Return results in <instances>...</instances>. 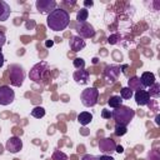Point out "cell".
I'll use <instances>...</instances> for the list:
<instances>
[{
  "label": "cell",
  "instance_id": "obj_1",
  "mask_svg": "<svg viewBox=\"0 0 160 160\" xmlns=\"http://www.w3.org/2000/svg\"><path fill=\"white\" fill-rule=\"evenodd\" d=\"M70 22V15L64 9H55L52 10L46 19L48 26L54 31H61L68 28Z\"/></svg>",
  "mask_w": 160,
  "mask_h": 160
},
{
  "label": "cell",
  "instance_id": "obj_2",
  "mask_svg": "<svg viewBox=\"0 0 160 160\" xmlns=\"http://www.w3.org/2000/svg\"><path fill=\"white\" fill-rule=\"evenodd\" d=\"M134 116H135V111L131 108L125 106V105H121L111 111V118L115 120L116 125L128 126L130 121L134 119Z\"/></svg>",
  "mask_w": 160,
  "mask_h": 160
},
{
  "label": "cell",
  "instance_id": "obj_3",
  "mask_svg": "<svg viewBox=\"0 0 160 160\" xmlns=\"http://www.w3.org/2000/svg\"><path fill=\"white\" fill-rule=\"evenodd\" d=\"M9 76H10V84L12 86L20 88L25 79V71L22 66L19 64H11L9 65Z\"/></svg>",
  "mask_w": 160,
  "mask_h": 160
},
{
  "label": "cell",
  "instance_id": "obj_4",
  "mask_svg": "<svg viewBox=\"0 0 160 160\" xmlns=\"http://www.w3.org/2000/svg\"><path fill=\"white\" fill-rule=\"evenodd\" d=\"M99 98V90L96 88H86L80 94L81 104L86 108H92L96 105Z\"/></svg>",
  "mask_w": 160,
  "mask_h": 160
},
{
  "label": "cell",
  "instance_id": "obj_5",
  "mask_svg": "<svg viewBox=\"0 0 160 160\" xmlns=\"http://www.w3.org/2000/svg\"><path fill=\"white\" fill-rule=\"evenodd\" d=\"M48 68H49V65H48L46 61H40V62L35 64V65L31 68L30 72H29L30 80H32V81H35V82H40V81L44 79V75H45V72L48 71Z\"/></svg>",
  "mask_w": 160,
  "mask_h": 160
},
{
  "label": "cell",
  "instance_id": "obj_6",
  "mask_svg": "<svg viewBox=\"0 0 160 160\" xmlns=\"http://www.w3.org/2000/svg\"><path fill=\"white\" fill-rule=\"evenodd\" d=\"M75 30L78 32V36H80L81 39H90L95 35V29L92 25H90L88 21L84 22H78L75 25Z\"/></svg>",
  "mask_w": 160,
  "mask_h": 160
},
{
  "label": "cell",
  "instance_id": "obj_7",
  "mask_svg": "<svg viewBox=\"0 0 160 160\" xmlns=\"http://www.w3.org/2000/svg\"><path fill=\"white\" fill-rule=\"evenodd\" d=\"M15 99V92L14 90L10 89V86L8 85H2L0 86V105H9L14 101Z\"/></svg>",
  "mask_w": 160,
  "mask_h": 160
},
{
  "label": "cell",
  "instance_id": "obj_8",
  "mask_svg": "<svg viewBox=\"0 0 160 160\" xmlns=\"http://www.w3.org/2000/svg\"><path fill=\"white\" fill-rule=\"evenodd\" d=\"M35 6L40 14H48L49 15L52 10L56 9V1H54V0H38L35 2Z\"/></svg>",
  "mask_w": 160,
  "mask_h": 160
},
{
  "label": "cell",
  "instance_id": "obj_9",
  "mask_svg": "<svg viewBox=\"0 0 160 160\" xmlns=\"http://www.w3.org/2000/svg\"><path fill=\"white\" fill-rule=\"evenodd\" d=\"M5 148H6V150L9 152L16 154L22 149V141H21V139L19 136H11V138H9L6 140Z\"/></svg>",
  "mask_w": 160,
  "mask_h": 160
},
{
  "label": "cell",
  "instance_id": "obj_10",
  "mask_svg": "<svg viewBox=\"0 0 160 160\" xmlns=\"http://www.w3.org/2000/svg\"><path fill=\"white\" fill-rule=\"evenodd\" d=\"M116 149V144L110 138H104L99 141V150L101 152H112Z\"/></svg>",
  "mask_w": 160,
  "mask_h": 160
},
{
  "label": "cell",
  "instance_id": "obj_11",
  "mask_svg": "<svg viewBox=\"0 0 160 160\" xmlns=\"http://www.w3.org/2000/svg\"><path fill=\"white\" fill-rule=\"evenodd\" d=\"M135 101L139 106H144V105H148L150 102V95L146 90H138L135 92Z\"/></svg>",
  "mask_w": 160,
  "mask_h": 160
},
{
  "label": "cell",
  "instance_id": "obj_12",
  "mask_svg": "<svg viewBox=\"0 0 160 160\" xmlns=\"http://www.w3.org/2000/svg\"><path fill=\"white\" fill-rule=\"evenodd\" d=\"M69 45H70V49L72 51L78 52L80 50H82L86 44H85V40L81 39L80 36H71L70 38V41H69Z\"/></svg>",
  "mask_w": 160,
  "mask_h": 160
},
{
  "label": "cell",
  "instance_id": "obj_13",
  "mask_svg": "<svg viewBox=\"0 0 160 160\" xmlns=\"http://www.w3.org/2000/svg\"><path fill=\"white\" fill-rule=\"evenodd\" d=\"M72 78H74V80H75V82H78V84H80V85H85V84H88V81H89V71H88V70H84V69L76 70V71L72 74Z\"/></svg>",
  "mask_w": 160,
  "mask_h": 160
},
{
  "label": "cell",
  "instance_id": "obj_14",
  "mask_svg": "<svg viewBox=\"0 0 160 160\" xmlns=\"http://www.w3.org/2000/svg\"><path fill=\"white\" fill-rule=\"evenodd\" d=\"M120 75V68L116 65H108L105 68V76L110 80V81H115L118 80Z\"/></svg>",
  "mask_w": 160,
  "mask_h": 160
},
{
  "label": "cell",
  "instance_id": "obj_15",
  "mask_svg": "<svg viewBox=\"0 0 160 160\" xmlns=\"http://www.w3.org/2000/svg\"><path fill=\"white\" fill-rule=\"evenodd\" d=\"M140 82H141L142 88H150L155 82V75L150 71H145L140 76Z\"/></svg>",
  "mask_w": 160,
  "mask_h": 160
},
{
  "label": "cell",
  "instance_id": "obj_16",
  "mask_svg": "<svg viewBox=\"0 0 160 160\" xmlns=\"http://www.w3.org/2000/svg\"><path fill=\"white\" fill-rule=\"evenodd\" d=\"M10 12H11L10 5H9L6 1L0 0V21L8 20L9 16H10Z\"/></svg>",
  "mask_w": 160,
  "mask_h": 160
},
{
  "label": "cell",
  "instance_id": "obj_17",
  "mask_svg": "<svg viewBox=\"0 0 160 160\" xmlns=\"http://www.w3.org/2000/svg\"><path fill=\"white\" fill-rule=\"evenodd\" d=\"M128 88L130 89V90H142L144 88H142V85H141V82H140V78H138V76H132L131 79H129V81H128Z\"/></svg>",
  "mask_w": 160,
  "mask_h": 160
},
{
  "label": "cell",
  "instance_id": "obj_18",
  "mask_svg": "<svg viewBox=\"0 0 160 160\" xmlns=\"http://www.w3.org/2000/svg\"><path fill=\"white\" fill-rule=\"evenodd\" d=\"M91 120H92V114H90L88 111H82V112H80L78 115V121L80 122V125H84L85 126V125L90 124Z\"/></svg>",
  "mask_w": 160,
  "mask_h": 160
},
{
  "label": "cell",
  "instance_id": "obj_19",
  "mask_svg": "<svg viewBox=\"0 0 160 160\" xmlns=\"http://www.w3.org/2000/svg\"><path fill=\"white\" fill-rule=\"evenodd\" d=\"M108 105L110 108H112V109H116V108H119V106L122 105V99L120 96H118V95H114V96H111L108 100Z\"/></svg>",
  "mask_w": 160,
  "mask_h": 160
},
{
  "label": "cell",
  "instance_id": "obj_20",
  "mask_svg": "<svg viewBox=\"0 0 160 160\" xmlns=\"http://www.w3.org/2000/svg\"><path fill=\"white\" fill-rule=\"evenodd\" d=\"M88 18H89V11H88V9H85V8L80 9V10L78 11V14H76V20H78V22H84V21L88 20Z\"/></svg>",
  "mask_w": 160,
  "mask_h": 160
},
{
  "label": "cell",
  "instance_id": "obj_21",
  "mask_svg": "<svg viewBox=\"0 0 160 160\" xmlns=\"http://www.w3.org/2000/svg\"><path fill=\"white\" fill-rule=\"evenodd\" d=\"M149 95L151 98H159L160 96V84H158L156 81L150 86V90L148 91Z\"/></svg>",
  "mask_w": 160,
  "mask_h": 160
},
{
  "label": "cell",
  "instance_id": "obj_22",
  "mask_svg": "<svg viewBox=\"0 0 160 160\" xmlns=\"http://www.w3.org/2000/svg\"><path fill=\"white\" fill-rule=\"evenodd\" d=\"M44 115H45V109L42 106H35L31 110V116H34L36 119H41V118H44Z\"/></svg>",
  "mask_w": 160,
  "mask_h": 160
},
{
  "label": "cell",
  "instance_id": "obj_23",
  "mask_svg": "<svg viewBox=\"0 0 160 160\" xmlns=\"http://www.w3.org/2000/svg\"><path fill=\"white\" fill-rule=\"evenodd\" d=\"M72 65H74V68H75L76 70H81V69L85 68V60L81 59V58H76V59H74Z\"/></svg>",
  "mask_w": 160,
  "mask_h": 160
},
{
  "label": "cell",
  "instance_id": "obj_24",
  "mask_svg": "<svg viewBox=\"0 0 160 160\" xmlns=\"http://www.w3.org/2000/svg\"><path fill=\"white\" fill-rule=\"evenodd\" d=\"M52 160H68V156H66V154H64L62 151H60V150H55L54 152H52Z\"/></svg>",
  "mask_w": 160,
  "mask_h": 160
},
{
  "label": "cell",
  "instance_id": "obj_25",
  "mask_svg": "<svg viewBox=\"0 0 160 160\" xmlns=\"http://www.w3.org/2000/svg\"><path fill=\"white\" fill-rule=\"evenodd\" d=\"M132 96V90H130L129 88H122L120 91V98L121 99H130Z\"/></svg>",
  "mask_w": 160,
  "mask_h": 160
},
{
  "label": "cell",
  "instance_id": "obj_26",
  "mask_svg": "<svg viewBox=\"0 0 160 160\" xmlns=\"http://www.w3.org/2000/svg\"><path fill=\"white\" fill-rule=\"evenodd\" d=\"M126 131H128V129H126V126H122V125H116L115 126V135L116 136H122V135H125L126 134Z\"/></svg>",
  "mask_w": 160,
  "mask_h": 160
},
{
  "label": "cell",
  "instance_id": "obj_27",
  "mask_svg": "<svg viewBox=\"0 0 160 160\" xmlns=\"http://www.w3.org/2000/svg\"><path fill=\"white\" fill-rule=\"evenodd\" d=\"M120 39V36L118 35V34H114V35H110L109 38H108V42L109 44H111V45H114V44H116L118 42V40Z\"/></svg>",
  "mask_w": 160,
  "mask_h": 160
},
{
  "label": "cell",
  "instance_id": "obj_28",
  "mask_svg": "<svg viewBox=\"0 0 160 160\" xmlns=\"http://www.w3.org/2000/svg\"><path fill=\"white\" fill-rule=\"evenodd\" d=\"M81 160H99V156H95V155H91V154H86L81 158Z\"/></svg>",
  "mask_w": 160,
  "mask_h": 160
},
{
  "label": "cell",
  "instance_id": "obj_29",
  "mask_svg": "<svg viewBox=\"0 0 160 160\" xmlns=\"http://www.w3.org/2000/svg\"><path fill=\"white\" fill-rule=\"evenodd\" d=\"M101 116H102L104 119H110V118H111V111H110V110L104 109V110L101 111Z\"/></svg>",
  "mask_w": 160,
  "mask_h": 160
},
{
  "label": "cell",
  "instance_id": "obj_30",
  "mask_svg": "<svg viewBox=\"0 0 160 160\" xmlns=\"http://www.w3.org/2000/svg\"><path fill=\"white\" fill-rule=\"evenodd\" d=\"M5 42H6V36H5V34L2 31H0V49L5 45Z\"/></svg>",
  "mask_w": 160,
  "mask_h": 160
},
{
  "label": "cell",
  "instance_id": "obj_31",
  "mask_svg": "<svg viewBox=\"0 0 160 160\" xmlns=\"http://www.w3.org/2000/svg\"><path fill=\"white\" fill-rule=\"evenodd\" d=\"M99 160H115V159L110 155H101V156H99Z\"/></svg>",
  "mask_w": 160,
  "mask_h": 160
},
{
  "label": "cell",
  "instance_id": "obj_32",
  "mask_svg": "<svg viewBox=\"0 0 160 160\" xmlns=\"http://www.w3.org/2000/svg\"><path fill=\"white\" fill-rule=\"evenodd\" d=\"M115 151H116V152H119V154H121V152H124V148H122L121 145H116Z\"/></svg>",
  "mask_w": 160,
  "mask_h": 160
},
{
  "label": "cell",
  "instance_id": "obj_33",
  "mask_svg": "<svg viewBox=\"0 0 160 160\" xmlns=\"http://www.w3.org/2000/svg\"><path fill=\"white\" fill-rule=\"evenodd\" d=\"M54 45V41L52 40H48V41H45V46L46 48H51Z\"/></svg>",
  "mask_w": 160,
  "mask_h": 160
},
{
  "label": "cell",
  "instance_id": "obj_34",
  "mask_svg": "<svg viewBox=\"0 0 160 160\" xmlns=\"http://www.w3.org/2000/svg\"><path fill=\"white\" fill-rule=\"evenodd\" d=\"M4 61H5V59H4V55H2V52L0 50V68L4 65Z\"/></svg>",
  "mask_w": 160,
  "mask_h": 160
},
{
  "label": "cell",
  "instance_id": "obj_35",
  "mask_svg": "<svg viewBox=\"0 0 160 160\" xmlns=\"http://www.w3.org/2000/svg\"><path fill=\"white\" fill-rule=\"evenodd\" d=\"M85 6H92V1H84Z\"/></svg>",
  "mask_w": 160,
  "mask_h": 160
}]
</instances>
